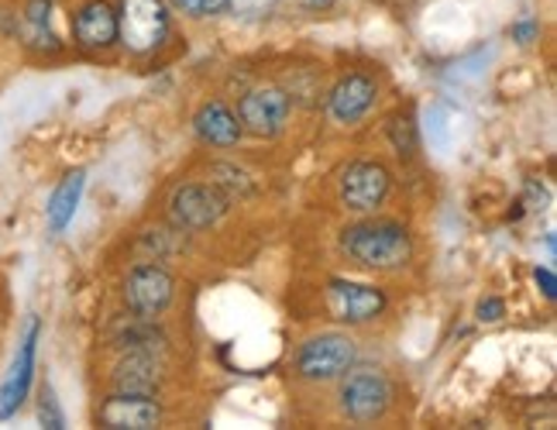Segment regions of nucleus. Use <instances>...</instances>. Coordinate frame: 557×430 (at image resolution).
I'll return each instance as SVG.
<instances>
[{"label":"nucleus","mask_w":557,"mask_h":430,"mask_svg":"<svg viewBox=\"0 0 557 430\" xmlns=\"http://www.w3.org/2000/svg\"><path fill=\"white\" fill-rule=\"evenodd\" d=\"M537 286H544V296L554 299V293H557V279H554L550 269H537Z\"/></svg>","instance_id":"4be33fe9"},{"label":"nucleus","mask_w":557,"mask_h":430,"mask_svg":"<svg viewBox=\"0 0 557 430\" xmlns=\"http://www.w3.org/2000/svg\"><path fill=\"white\" fill-rule=\"evenodd\" d=\"M393 403V385L379 369H348L341 382V410L358 423L379 420Z\"/></svg>","instance_id":"7ed1b4c3"},{"label":"nucleus","mask_w":557,"mask_h":430,"mask_svg":"<svg viewBox=\"0 0 557 430\" xmlns=\"http://www.w3.org/2000/svg\"><path fill=\"white\" fill-rule=\"evenodd\" d=\"M341 245H345V251L366 269H399L410 262V255H413L410 234L393 221L355 224L345 231V242Z\"/></svg>","instance_id":"f257e3e1"},{"label":"nucleus","mask_w":557,"mask_h":430,"mask_svg":"<svg viewBox=\"0 0 557 430\" xmlns=\"http://www.w3.org/2000/svg\"><path fill=\"white\" fill-rule=\"evenodd\" d=\"M173 8L189 17H213L227 11V0H173Z\"/></svg>","instance_id":"a211bd4d"},{"label":"nucleus","mask_w":557,"mask_h":430,"mask_svg":"<svg viewBox=\"0 0 557 430\" xmlns=\"http://www.w3.org/2000/svg\"><path fill=\"white\" fill-rule=\"evenodd\" d=\"M479 317H482V320H499V317H503V299H482Z\"/></svg>","instance_id":"412c9836"},{"label":"nucleus","mask_w":557,"mask_h":430,"mask_svg":"<svg viewBox=\"0 0 557 430\" xmlns=\"http://www.w3.org/2000/svg\"><path fill=\"white\" fill-rule=\"evenodd\" d=\"M193 127H197V135L210 145H221V148H231V145H238L242 138V121L234 118L224 103H203L197 118H193Z\"/></svg>","instance_id":"2eb2a0df"},{"label":"nucleus","mask_w":557,"mask_h":430,"mask_svg":"<svg viewBox=\"0 0 557 430\" xmlns=\"http://www.w3.org/2000/svg\"><path fill=\"white\" fill-rule=\"evenodd\" d=\"M73 32L83 49H107L117 41V11L107 0H90L73 17Z\"/></svg>","instance_id":"9b49d317"},{"label":"nucleus","mask_w":557,"mask_h":430,"mask_svg":"<svg viewBox=\"0 0 557 430\" xmlns=\"http://www.w3.org/2000/svg\"><path fill=\"white\" fill-rule=\"evenodd\" d=\"M35 348H38V320H28L25 337L17 344V355L8 369V379L0 382V420H8L28 400L32 376H35Z\"/></svg>","instance_id":"0eeeda50"},{"label":"nucleus","mask_w":557,"mask_h":430,"mask_svg":"<svg viewBox=\"0 0 557 430\" xmlns=\"http://www.w3.org/2000/svg\"><path fill=\"white\" fill-rule=\"evenodd\" d=\"M83 186H87V172H83V169L70 172V176L55 186L52 200H49V231L52 234H62V231H66V224L73 221L79 197H83Z\"/></svg>","instance_id":"dca6fc26"},{"label":"nucleus","mask_w":557,"mask_h":430,"mask_svg":"<svg viewBox=\"0 0 557 430\" xmlns=\"http://www.w3.org/2000/svg\"><path fill=\"white\" fill-rule=\"evenodd\" d=\"M331 314L345 324H366V320H375L385 310V293L366 283H345V279H334L331 290Z\"/></svg>","instance_id":"1a4fd4ad"},{"label":"nucleus","mask_w":557,"mask_h":430,"mask_svg":"<svg viewBox=\"0 0 557 430\" xmlns=\"http://www.w3.org/2000/svg\"><path fill=\"white\" fill-rule=\"evenodd\" d=\"M375 103V79L372 76H345L334 90H331V118L341 124H355L361 121Z\"/></svg>","instance_id":"f8f14e48"},{"label":"nucleus","mask_w":557,"mask_h":430,"mask_svg":"<svg viewBox=\"0 0 557 430\" xmlns=\"http://www.w3.org/2000/svg\"><path fill=\"white\" fill-rule=\"evenodd\" d=\"M117 393H135V396H152L159 390V361L152 348H127V355L117 365Z\"/></svg>","instance_id":"4468645a"},{"label":"nucleus","mask_w":557,"mask_h":430,"mask_svg":"<svg viewBox=\"0 0 557 430\" xmlns=\"http://www.w3.org/2000/svg\"><path fill=\"white\" fill-rule=\"evenodd\" d=\"M176 283L162 266H138L124 283V304L141 320L159 317L169 304H173Z\"/></svg>","instance_id":"39448f33"},{"label":"nucleus","mask_w":557,"mask_h":430,"mask_svg":"<svg viewBox=\"0 0 557 430\" xmlns=\"http://www.w3.org/2000/svg\"><path fill=\"white\" fill-rule=\"evenodd\" d=\"M313 4H327V0H313Z\"/></svg>","instance_id":"b1692460"},{"label":"nucleus","mask_w":557,"mask_h":430,"mask_svg":"<svg viewBox=\"0 0 557 430\" xmlns=\"http://www.w3.org/2000/svg\"><path fill=\"white\" fill-rule=\"evenodd\" d=\"M275 0H227V11L242 14V17H265L272 11Z\"/></svg>","instance_id":"aec40b11"},{"label":"nucleus","mask_w":557,"mask_h":430,"mask_svg":"<svg viewBox=\"0 0 557 430\" xmlns=\"http://www.w3.org/2000/svg\"><path fill=\"white\" fill-rule=\"evenodd\" d=\"M100 420L107 427H132V430H148L162 420V410L152 396H135V393H117L100 406Z\"/></svg>","instance_id":"ddd939ff"},{"label":"nucleus","mask_w":557,"mask_h":430,"mask_svg":"<svg viewBox=\"0 0 557 430\" xmlns=\"http://www.w3.org/2000/svg\"><path fill=\"white\" fill-rule=\"evenodd\" d=\"M227 210V200L213 186H180L169 200V213H173L176 228L183 231H203L210 224H218Z\"/></svg>","instance_id":"423d86ee"},{"label":"nucleus","mask_w":557,"mask_h":430,"mask_svg":"<svg viewBox=\"0 0 557 430\" xmlns=\"http://www.w3.org/2000/svg\"><path fill=\"white\" fill-rule=\"evenodd\" d=\"M358 358L355 341L345 334H320L310 337L304 348H299V376L310 382H327V379H341Z\"/></svg>","instance_id":"20e7f679"},{"label":"nucleus","mask_w":557,"mask_h":430,"mask_svg":"<svg viewBox=\"0 0 557 430\" xmlns=\"http://www.w3.org/2000/svg\"><path fill=\"white\" fill-rule=\"evenodd\" d=\"M238 118H242V127H248V132L272 138V135L283 132L286 121H289V97L283 90H275V86L251 90L238 103Z\"/></svg>","instance_id":"6e6552de"},{"label":"nucleus","mask_w":557,"mask_h":430,"mask_svg":"<svg viewBox=\"0 0 557 430\" xmlns=\"http://www.w3.org/2000/svg\"><path fill=\"white\" fill-rule=\"evenodd\" d=\"M38 420L46 423V427H62L66 420H62V410H59V403H55V393H52V385H46L41 390V403H38Z\"/></svg>","instance_id":"6ab92c4d"},{"label":"nucleus","mask_w":557,"mask_h":430,"mask_svg":"<svg viewBox=\"0 0 557 430\" xmlns=\"http://www.w3.org/2000/svg\"><path fill=\"white\" fill-rule=\"evenodd\" d=\"M169 32V8L162 0H124L117 14V38L127 52L145 56L162 46Z\"/></svg>","instance_id":"f03ea898"},{"label":"nucleus","mask_w":557,"mask_h":430,"mask_svg":"<svg viewBox=\"0 0 557 430\" xmlns=\"http://www.w3.org/2000/svg\"><path fill=\"white\" fill-rule=\"evenodd\" d=\"M385 193H389V172L375 162H355L341 176V197L351 210H375L385 200Z\"/></svg>","instance_id":"9d476101"},{"label":"nucleus","mask_w":557,"mask_h":430,"mask_svg":"<svg viewBox=\"0 0 557 430\" xmlns=\"http://www.w3.org/2000/svg\"><path fill=\"white\" fill-rule=\"evenodd\" d=\"M533 35H537V25H533V21H523V25H517V38L530 41Z\"/></svg>","instance_id":"5701e85b"},{"label":"nucleus","mask_w":557,"mask_h":430,"mask_svg":"<svg viewBox=\"0 0 557 430\" xmlns=\"http://www.w3.org/2000/svg\"><path fill=\"white\" fill-rule=\"evenodd\" d=\"M52 8H49V0H32L28 4V14H25V32H28V41L32 46H55V35H52V28H49V14Z\"/></svg>","instance_id":"f3484780"}]
</instances>
